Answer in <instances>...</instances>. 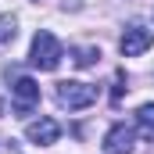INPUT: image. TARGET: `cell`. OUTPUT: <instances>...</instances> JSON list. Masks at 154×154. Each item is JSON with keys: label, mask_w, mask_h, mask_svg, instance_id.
Listing matches in <instances>:
<instances>
[{"label": "cell", "mask_w": 154, "mask_h": 154, "mask_svg": "<svg viewBox=\"0 0 154 154\" xmlns=\"http://www.w3.org/2000/svg\"><path fill=\"white\" fill-rule=\"evenodd\" d=\"M61 57H65L61 39L54 36V32H47V29H39L36 36H32V47H29V65L39 68V72H54L61 65Z\"/></svg>", "instance_id": "6da1fadb"}, {"label": "cell", "mask_w": 154, "mask_h": 154, "mask_svg": "<svg viewBox=\"0 0 154 154\" xmlns=\"http://www.w3.org/2000/svg\"><path fill=\"white\" fill-rule=\"evenodd\" d=\"M54 97H57L61 108H68V111H82V108H90V104L97 100V86L79 82V79H65V82H57Z\"/></svg>", "instance_id": "7a4b0ae2"}, {"label": "cell", "mask_w": 154, "mask_h": 154, "mask_svg": "<svg viewBox=\"0 0 154 154\" xmlns=\"http://www.w3.org/2000/svg\"><path fill=\"white\" fill-rule=\"evenodd\" d=\"M154 43V32L147 29V25H129L125 32H122V39H118V50H122V57H140L143 50H151Z\"/></svg>", "instance_id": "3957f363"}, {"label": "cell", "mask_w": 154, "mask_h": 154, "mask_svg": "<svg viewBox=\"0 0 154 154\" xmlns=\"http://www.w3.org/2000/svg\"><path fill=\"white\" fill-rule=\"evenodd\" d=\"M11 100H14V111H18V115H29V111L39 104V82L29 79V75L14 79V86H11Z\"/></svg>", "instance_id": "277c9868"}, {"label": "cell", "mask_w": 154, "mask_h": 154, "mask_svg": "<svg viewBox=\"0 0 154 154\" xmlns=\"http://www.w3.org/2000/svg\"><path fill=\"white\" fill-rule=\"evenodd\" d=\"M133 140H136V133L125 122H118L104 133V154H133Z\"/></svg>", "instance_id": "5b68a950"}, {"label": "cell", "mask_w": 154, "mask_h": 154, "mask_svg": "<svg viewBox=\"0 0 154 154\" xmlns=\"http://www.w3.org/2000/svg\"><path fill=\"white\" fill-rule=\"evenodd\" d=\"M57 136H61V129H57L54 118H36V122L25 125V140L36 143V147H50V143H57Z\"/></svg>", "instance_id": "8992f818"}, {"label": "cell", "mask_w": 154, "mask_h": 154, "mask_svg": "<svg viewBox=\"0 0 154 154\" xmlns=\"http://www.w3.org/2000/svg\"><path fill=\"white\" fill-rule=\"evenodd\" d=\"M136 133L154 143V104H143V108L136 111Z\"/></svg>", "instance_id": "52a82bcc"}, {"label": "cell", "mask_w": 154, "mask_h": 154, "mask_svg": "<svg viewBox=\"0 0 154 154\" xmlns=\"http://www.w3.org/2000/svg\"><path fill=\"white\" fill-rule=\"evenodd\" d=\"M68 54H72V65H79V68H90V65H97V57H100L97 47H72Z\"/></svg>", "instance_id": "ba28073f"}, {"label": "cell", "mask_w": 154, "mask_h": 154, "mask_svg": "<svg viewBox=\"0 0 154 154\" xmlns=\"http://www.w3.org/2000/svg\"><path fill=\"white\" fill-rule=\"evenodd\" d=\"M18 32V22H14V14H0V47L4 43H11Z\"/></svg>", "instance_id": "9c48e42d"}]
</instances>
